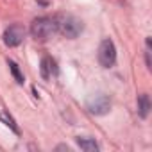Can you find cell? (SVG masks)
I'll list each match as a JSON object with an SVG mask.
<instances>
[{"instance_id":"cell-1","label":"cell","mask_w":152,"mask_h":152,"mask_svg":"<svg viewBox=\"0 0 152 152\" xmlns=\"http://www.w3.org/2000/svg\"><path fill=\"white\" fill-rule=\"evenodd\" d=\"M56 32H57V25H56V20H52V18L41 16V18H36L31 23V34L39 41H45V39L52 38Z\"/></svg>"},{"instance_id":"cell-2","label":"cell","mask_w":152,"mask_h":152,"mask_svg":"<svg viewBox=\"0 0 152 152\" xmlns=\"http://www.w3.org/2000/svg\"><path fill=\"white\" fill-rule=\"evenodd\" d=\"M56 25H57V31L66 36V38H77L81 32H83V22L77 20L72 15H61L57 20H56Z\"/></svg>"},{"instance_id":"cell-3","label":"cell","mask_w":152,"mask_h":152,"mask_svg":"<svg viewBox=\"0 0 152 152\" xmlns=\"http://www.w3.org/2000/svg\"><path fill=\"white\" fill-rule=\"evenodd\" d=\"M116 61V48L111 39H104L99 47V63L104 68H111Z\"/></svg>"},{"instance_id":"cell-4","label":"cell","mask_w":152,"mask_h":152,"mask_svg":"<svg viewBox=\"0 0 152 152\" xmlns=\"http://www.w3.org/2000/svg\"><path fill=\"white\" fill-rule=\"evenodd\" d=\"M23 38H25V29L22 25H18V23H13L4 32V43L7 47H18L23 41Z\"/></svg>"},{"instance_id":"cell-5","label":"cell","mask_w":152,"mask_h":152,"mask_svg":"<svg viewBox=\"0 0 152 152\" xmlns=\"http://www.w3.org/2000/svg\"><path fill=\"white\" fill-rule=\"evenodd\" d=\"M86 106H88L90 113H93V115H106L111 107V100L106 95H95L88 100Z\"/></svg>"},{"instance_id":"cell-6","label":"cell","mask_w":152,"mask_h":152,"mask_svg":"<svg viewBox=\"0 0 152 152\" xmlns=\"http://www.w3.org/2000/svg\"><path fill=\"white\" fill-rule=\"evenodd\" d=\"M56 73V64L50 57H43L41 59V77L43 79H50Z\"/></svg>"},{"instance_id":"cell-7","label":"cell","mask_w":152,"mask_h":152,"mask_svg":"<svg viewBox=\"0 0 152 152\" xmlns=\"http://www.w3.org/2000/svg\"><path fill=\"white\" fill-rule=\"evenodd\" d=\"M148 109H150V100H148V95H140L138 97V113L141 118H147L148 116Z\"/></svg>"},{"instance_id":"cell-8","label":"cell","mask_w":152,"mask_h":152,"mask_svg":"<svg viewBox=\"0 0 152 152\" xmlns=\"http://www.w3.org/2000/svg\"><path fill=\"white\" fill-rule=\"evenodd\" d=\"M77 145H79L83 150H86V152H97V150H99V145H97L95 140H91V138H77Z\"/></svg>"},{"instance_id":"cell-9","label":"cell","mask_w":152,"mask_h":152,"mask_svg":"<svg viewBox=\"0 0 152 152\" xmlns=\"http://www.w3.org/2000/svg\"><path fill=\"white\" fill-rule=\"evenodd\" d=\"M9 70H11V73H13L15 81H16L18 84H23V75H22V72H20V68H18V64H16L15 61H9Z\"/></svg>"},{"instance_id":"cell-10","label":"cell","mask_w":152,"mask_h":152,"mask_svg":"<svg viewBox=\"0 0 152 152\" xmlns=\"http://www.w3.org/2000/svg\"><path fill=\"white\" fill-rule=\"evenodd\" d=\"M0 120H2V122H4L6 125H9V127H11V129H13L15 132H18V127H16L15 120H13V118H11V116H9L7 113H0Z\"/></svg>"}]
</instances>
